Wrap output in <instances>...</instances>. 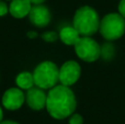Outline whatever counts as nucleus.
<instances>
[{"instance_id":"1","label":"nucleus","mask_w":125,"mask_h":124,"mask_svg":"<svg viewBox=\"0 0 125 124\" xmlns=\"http://www.w3.org/2000/svg\"><path fill=\"white\" fill-rule=\"evenodd\" d=\"M77 107L73 90L64 85L55 86L50 90L46 99V109L52 118L62 120L73 113Z\"/></svg>"},{"instance_id":"2","label":"nucleus","mask_w":125,"mask_h":124,"mask_svg":"<svg viewBox=\"0 0 125 124\" xmlns=\"http://www.w3.org/2000/svg\"><path fill=\"white\" fill-rule=\"evenodd\" d=\"M73 28L82 36L93 35L100 28V18L98 12L88 6L79 8L73 17Z\"/></svg>"},{"instance_id":"3","label":"nucleus","mask_w":125,"mask_h":124,"mask_svg":"<svg viewBox=\"0 0 125 124\" xmlns=\"http://www.w3.org/2000/svg\"><path fill=\"white\" fill-rule=\"evenodd\" d=\"M34 85L42 89H52L59 81V69L53 62H42L33 72Z\"/></svg>"},{"instance_id":"4","label":"nucleus","mask_w":125,"mask_h":124,"mask_svg":"<svg viewBox=\"0 0 125 124\" xmlns=\"http://www.w3.org/2000/svg\"><path fill=\"white\" fill-rule=\"evenodd\" d=\"M100 33L105 40L114 41L125 33V19L120 13H109L100 21Z\"/></svg>"},{"instance_id":"5","label":"nucleus","mask_w":125,"mask_h":124,"mask_svg":"<svg viewBox=\"0 0 125 124\" xmlns=\"http://www.w3.org/2000/svg\"><path fill=\"white\" fill-rule=\"evenodd\" d=\"M73 46L77 56L88 63L95 62L101 55V48L98 42L89 36L79 37Z\"/></svg>"},{"instance_id":"6","label":"nucleus","mask_w":125,"mask_h":124,"mask_svg":"<svg viewBox=\"0 0 125 124\" xmlns=\"http://www.w3.org/2000/svg\"><path fill=\"white\" fill-rule=\"evenodd\" d=\"M80 74H81V68L79 64L75 61H68L62 64L59 69V81L62 85L69 87L77 83Z\"/></svg>"},{"instance_id":"7","label":"nucleus","mask_w":125,"mask_h":124,"mask_svg":"<svg viewBox=\"0 0 125 124\" xmlns=\"http://www.w3.org/2000/svg\"><path fill=\"white\" fill-rule=\"evenodd\" d=\"M24 101H25V96L22 89H20L19 87L10 88L2 96V105L7 110H11V111L20 109L23 105Z\"/></svg>"},{"instance_id":"8","label":"nucleus","mask_w":125,"mask_h":124,"mask_svg":"<svg viewBox=\"0 0 125 124\" xmlns=\"http://www.w3.org/2000/svg\"><path fill=\"white\" fill-rule=\"evenodd\" d=\"M29 18H30V22L33 25L37 26V28H44L47 26L51 22V12L43 4H35L32 7L29 13Z\"/></svg>"},{"instance_id":"9","label":"nucleus","mask_w":125,"mask_h":124,"mask_svg":"<svg viewBox=\"0 0 125 124\" xmlns=\"http://www.w3.org/2000/svg\"><path fill=\"white\" fill-rule=\"evenodd\" d=\"M46 99H47V94L45 93L44 89L36 86H33L32 88L28 90L26 92L25 100L28 105L33 110H42L43 108H46Z\"/></svg>"},{"instance_id":"10","label":"nucleus","mask_w":125,"mask_h":124,"mask_svg":"<svg viewBox=\"0 0 125 124\" xmlns=\"http://www.w3.org/2000/svg\"><path fill=\"white\" fill-rule=\"evenodd\" d=\"M32 2L30 0H11L9 6V12L13 18L22 19L30 13L32 8Z\"/></svg>"},{"instance_id":"11","label":"nucleus","mask_w":125,"mask_h":124,"mask_svg":"<svg viewBox=\"0 0 125 124\" xmlns=\"http://www.w3.org/2000/svg\"><path fill=\"white\" fill-rule=\"evenodd\" d=\"M59 37L66 45H75L76 42L79 40L80 34L73 26H65L59 32Z\"/></svg>"},{"instance_id":"12","label":"nucleus","mask_w":125,"mask_h":124,"mask_svg":"<svg viewBox=\"0 0 125 124\" xmlns=\"http://www.w3.org/2000/svg\"><path fill=\"white\" fill-rule=\"evenodd\" d=\"M15 83L17 86L22 90H29L34 86V77L33 74L29 72H20L15 78Z\"/></svg>"},{"instance_id":"13","label":"nucleus","mask_w":125,"mask_h":124,"mask_svg":"<svg viewBox=\"0 0 125 124\" xmlns=\"http://www.w3.org/2000/svg\"><path fill=\"white\" fill-rule=\"evenodd\" d=\"M59 35H57L55 32H45L42 35V39L46 42H55Z\"/></svg>"},{"instance_id":"14","label":"nucleus","mask_w":125,"mask_h":124,"mask_svg":"<svg viewBox=\"0 0 125 124\" xmlns=\"http://www.w3.org/2000/svg\"><path fill=\"white\" fill-rule=\"evenodd\" d=\"M69 124H83V119L80 114H71L69 119Z\"/></svg>"},{"instance_id":"15","label":"nucleus","mask_w":125,"mask_h":124,"mask_svg":"<svg viewBox=\"0 0 125 124\" xmlns=\"http://www.w3.org/2000/svg\"><path fill=\"white\" fill-rule=\"evenodd\" d=\"M8 11H9V8L7 6V3L3 1H0V17L6 15L8 13Z\"/></svg>"},{"instance_id":"16","label":"nucleus","mask_w":125,"mask_h":124,"mask_svg":"<svg viewBox=\"0 0 125 124\" xmlns=\"http://www.w3.org/2000/svg\"><path fill=\"white\" fill-rule=\"evenodd\" d=\"M119 11H120V14L125 19V0H121V1H120Z\"/></svg>"},{"instance_id":"17","label":"nucleus","mask_w":125,"mask_h":124,"mask_svg":"<svg viewBox=\"0 0 125 124\" xmlns=\"http://www.w3.org/2000/svg\"><path fill=\"white\" fill-rule=\"evenodd\" d=\"M36 32H33V31H31V32H28V36L30 37V39H33V37H36Z\"/></svg>"},{"instance_id":"18","label":"nucleus","mask_w":125,"mask_h":124,"mask_svg":"<svg viewBox=\"0 0 125 124\" xmlns=\"http://www.w3.org/2000/svg\"><path fill=\"white\" fill-rule=\"evenodd\" d=\"M31 2H32L33 4H41V3H43L45 0H30Z\"/></svg>"},{"instance_id":"19","label":"nucleus","mask_w":125,"mask_h":124,"mask_svg":"<svg viewBox=\"0 0 125 124\" xmlns=\"http://www.w3.org/2000/svg\"><path fill=\"white\" fill-rule=\"evenodd\" d=\"M0 124H19L18 122H14V121H10V120H8V121H2Z\"/></svg>"},{"instance_id":"20","label":"nucleus","mask_w":125,"mask_h":124,"mask_svg":"<svg viewBox=\"0 0 125 124\" xmlns=\"http://www.w3.org/2000/svg\"><path fill=\"white\" fill-rule=\"evenodd\" d=\"M2 118H3V112H2V109L0 107V123L2 122Z\"/></svg>"}]
</instances>
